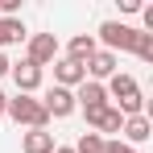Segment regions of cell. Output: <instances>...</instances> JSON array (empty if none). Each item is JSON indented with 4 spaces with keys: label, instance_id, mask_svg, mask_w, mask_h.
Segmentation results:
<instances>
[{
    "label": "cell",
    "instance_id": "4",
    "mask_svg": "<svg viewBox=\"0 0 153 153\" xmlns=\"http://www.w3.org/2000/svg\"><path fill=\"white\" fill-rule=\"evenodd\" d=\"M42 108H46V116H54V120H66V116H75V112H79L75 91H66V87H50L46 100H42Z\"/></svg>",
    "mask_w": 153,
    "mask_h": 153
},
{
    "label": "cell",
    "instance_id": "6",
    "mask_svg": "<svg viewBox=\"0 0 153 153\" xmlns=\"http://www.w3.org/2000/svg\"><path fill=\"white\" fill-rule=\"evenodd\" d=\"M54 87H66V91H75L79 83H87V71H83V62L75 58H54Z\"/></svg>",
    "mask_w": 153,
    "mask_h": 153
},
{
    "label": "cell",
    "instance_id": "7",
    "mask_svg": "<svg viewBox=\"0 0 153 153\" xmlns=\"http://www.w3.org/2000/svg\"><path fill=\"white\" fill-rule=\"evenodd\" d=\"M8 75H13V83H17V95H33V91L42 87V66H33V62H25V58L13 62Z\"/></svg>",
    "mask_w": 153,
    "mask_h": 153
},
{
    "label": "cell",
    "instance_id": "12",
    "mask_svg": "<svg viewBox=\"0 0 153 153\" xmlns=\"http://www.w3.org/2000/svg\"><path fill=\"white\" fill-rule=\"evenodd\" d=\"M95 50H100V46H95V33H75V37H71V46H66V58H75V62H87Z\"/></svg>",
    "mask_w": 153,
    "mask_h": 153
},
{
    "label": "cell",
    "instance_id": "9",
    "mask_svg": "<svg viewBox=\"0 0 153 153\" xmlns=\"http://www.w3.org/2000/svg\"><path fill=\"white\" fill-rule=\"evenodd\" d=\"M75 103L83 108V112H91V108H108V91H103V83H79V91H75Z\"/></svg>",
    "mask_w": 153,
    "mask_h": 153
},
{
    "label": "cell",
    "instance_id": "2",
    "mask_svg": "<svg viewBox=\"0 0 153 153\" xmlns=\"http://www.w3.org/2000/svg\"><path fill=\"white\" fill-rule=\"evenodd\" d=\"M4 116H13L17 124H25V128H46V124H50L42 100H33V95H17V100H8V103H4Z\"/></svg>",
    "mask_w": 153,
    "mask_h": 153
},
{
    "label": "cell",
    "instance_id": "3",
    "mask_svg": "<svg viewBox=\"0 0 153 153\" xmlns=\"http://www.w3.org/2000/svg\"><path fill=\"white\" fill-rule=\"evenodd\" d=\"M132 37H137L132 25H124V21H103L100 33H95V46L103 42V50L116 54V50H132Z\"/></svg>",
    "mask_w": 153,
    "mask_h": 153
},
{
    "label": "cell",
    "instance_id": "10",
    "mask_svg": "<svg viewBox=\"0 0 153 153\" xmlns=\"http://www.w3.org/2000/svg\"><path fill=\"white\" fill-rule=\"evenodd\" d=\"M120 132L128 137L124 145H132V149H137V145H145V141L153 137V124H149V116H128L124 124H120Z\"/></svg>",
    "mask_w": 153,
    "mask_h": 153
},
{
    "label": "cell",
    "instance_id": "18",
    "mask_svg": "<svg viewBox=\"0 0 153 153\" xmlns=\"http://www.w3.org/2000/svg\"><path fill=\"white\" fill-rule=\"evenodd\" d=\"M120 8H124V13H141L145 4H141V0H120Z\"/></svg>",
    "mask_w": 153,
    "mask_h": 153
},
{
    "label": "cell",
    "instance_id": "15",
    "mask_svg": "<svg viewBox=\"0 0 153 153\" xmlns=\"http://www.w3.org/2000/svg\"><path fill=\"white\" fill-rule=\"evenodd\" d=\"M132 54H137L141 62H153V33H141V29H137V37H132Z\"/></svg>",
    "mask_w": 153,
    "mask_h": 153
},
{
    "label": "cell",
    "instance_id": "5",
    "mask_svg": "<svg viewBox=\"0 0 153 153\" xmlns=\"http://www.w3.org/2000/svg\"><path fill=\"white\" fill-rule=\"evenodd\" d=\"M54 58H58V37H54V33H33V37H29V50H25V62L50 66Z\"/></svg>",
    "mask_w": 153,
    "mask_h": 153
},
{
    "label": "cell",
    "instance_id": "21",
    "mask_svg": "<svg viewBox=\"0 0 153 153\" xmlns=\"http://www.w3.org/2000/svg\"><path fill=\"white\" fill-rule=\"evenodd\" d=\"M54 153H75V149H66V145H58V149H54Z\"/></svg>",
    "mask_w": 153,
    "mask_h": 153
},
{
    "label": "cell",
    "instance_id": "11",
    "mask_svg": "<svg viewBox=\"0 0 153 153\" xmlns=\"http://www.w3.org/2000/svg\"><path fill=\"white\" fill-rule=\"evenodd\" d=\"M21 149H25V153H54L58 145H54V132H46V128H29L25 137H21Z\"/></svg>",
    "mask_w": 153,
    "mask_h": 153
},
{
    "label": "cell",
    "instance_id": "14",
    "mask_svg": "<svg viewBox=\"0 0 153 153\" xmlns=\"http://www.w3.org/2000/svg\"><path fill=\"white\" fill-rule=\"evenodd\" d=\"M120 124H124V116L108 103V108H103V116H100V124H95V132H100V137H103V132H120Z\"/></svg>",
    "mask_w": 153,
    "mask_h": 153
},
{
    "label": "cell",
    "instance_id": "20",
    "mask_svg": "<svg viewBox=\"0 0 153 153\" xmlns=\"http://www.w3.org/2000/svg\"><path fill=\"white\" fill-rule=\"evenodd\" d=\"M4 103H8V95H4V91H0V116H4Z\"/></svg>",
    "mask_w": 153,
    "mask_h": 153
},
{
    "label": "cell",
    "instance_id": "16",
    "mask_svg": "<svg viewBox=\"0 0 153 153\" xmlns=\"http://www.w3.org/2000/svg\"><path fill=\"white\" fill-rule=\"evenodd\" d=\"M103 141H108V137H100V132H83L75 153H103Z\"/></svg>",
    "mask_w": 153,
    "mask_h": 153
},
{
    "label": "cell",
    "instance_id": "17",
    "mask_svg": "<svg viewBox=\"0 0 153 153\" xmlns=\"http://www.w3.org/2000/svg\"><path fill=\"white\" fill-rule=\"evenodd\" d=\"M103 153H137V149L124 145V141H103Z\"/></svg>",
    "mask_w": 153,
    "mask_h": 153
},
{
    "label": "cell",
    "instance_id": "13",
    "mask_svg": "<svg viewBox=\"0 0 153 153\" xmlns=\"http://www.w3.org/2000/svg\"><path fill=\"white\" fill-rule=\"evenodd\" d=\"M21 37H25L21 17H0V50H4V46H17Z\"/></svg>",
    "mask_w": 153,
    "mask_h": 153
},
{
    "label": "cell",
    "instance_id": "1",
    "mask_svg": "<svg viewBox=\"0 0 153 153\" xmlns=\"http://www.w3.org/2000/svg\"><path fill=\"white\" fill-rule=\"evenodd\" d=\"M103 91L116 100V112H120L124 120L128 116H145V95H141V87H137L132 75H120V71H116V75L103 83Z\"/></svg>",
    "mask_w": 153,
    "mask_h": 153
},
{
    "label": "cell",
    "instance_id": "19",
    "mask_svg": "<svg viewBox=\"0 0 153 153\" xmlns=\"http://www.w3.org/2000/svg\"><path fill=\"white\" fill-rule=\"evenodd\" d=\"M8 71H13V62H8V58H4V54H0V79L8 75Z\"/></svg>",
    "mask_w": 153,
    "mask_h": 153
},
{
    "label": "cell",
    "instance_id": "8",
    "mask_svg": "<svg viewBox=\"0 0 153 153\" xmlns=\"http://www.w3.org/2000/svg\"><path fill=\"white\" fill-rule=\"evenodd\" d=\"M116 66H120V62H116V54H108V50H95L87 62H83V71L91 75V83H103V79H112V75H116Z\"/></svg>",
    "mask_w": 153,
    "mask_h": 153
}]
</instances>
